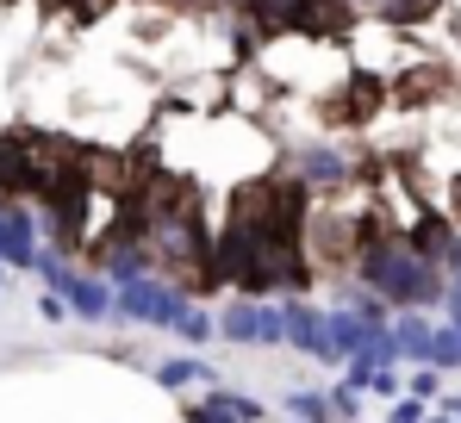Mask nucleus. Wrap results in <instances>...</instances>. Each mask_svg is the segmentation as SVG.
<instances>
[{"mask_svg":"<svg viewBox=\"0 0 461 423\" xmlns=\"http://www.w3.org/2000/svg\"><path fill=\"white\" fill-rule=\"evenodd\" d=\"M150 380L162 386V392H187V386H219V367L206 361V355H168V361H156L150 367Z\"/></svg>","mask_w":461,"mask_h":423,"instance_id":"obj_6","label":"nucleus"},{"mask_svg":"<svg viewBox=\"0 0 461 423\" xmlns=\"http://www.w3.org/2000/svg\"><path fill=\"white\" fill-rule=\"evenodd\" d=\"M181 423H268V405L230 386H206L194 405H181Z\"/></svg>","mask_w":461,"mask_h":423,"instance_id":"obj_5","label":"nucleus"},{"mask_svg":"<svg viewBox=\"0 0 461 423\" xmlns=\"http://www.w3.org/2000/svg\"><path fill=\"white\" fill-rule=\"evenodd\" d=\"M175 337H181V343H194V349H206V343L219 337V318H212L206 305H187V318L175 324Z\"/></svg>","mask_w":461,"mask_h":423,"instance_id":"obj_9","label":"nucleus"},{"mask_svg":"<svg viewBox=\"0 0 461 423\" xmlns=\"http://www.w3.org/2000/svg\"><path fill=\"white\" fill-rule=\"evenodd\" d=\"M456 100H461V75H456Z\"/></svg>","mask_w":461,"mask_h":423,"instance_id":"obj_17","label":"nucleus"},{"mask_svg":"<svg viewBox=\"0 0 461 423\" xmlns=\"http://www.w3.org/2000/svg\"><path fill=\"white\" fill-rule=\"evenodd\" d=\"M187 305H194V292H181L168 274H144V281L119 286V318L138 330H175L187 318Z\"/></svg>","mask_w":461,"mask_h":423,"instance_id":"obj_2","label":"nucleus"},{"mask_svg":"<svg viewBox=\"0 0 461 423\" xmlns=\"http://www.w3.org/2000/svg\"><path fill=\"white\" fill-rule=\"evenodd\" d=\"M219 337L225 343H243V349H287V305L281 299H249L237 292L225 311H219Z\"/></svg>","mask_w":461,"mask_h":423,"instance_id":"obj_3","label":"nucleus"},{"mask_svg":"<svg viewBox=\"0 0 461 423\" xmlns=\"http://www.w3.org/2000/svg\"><path fill=\"white\" fill-rule=\"evenodd\" d=\"M443 200H449V218H456V224H461V168H456V175H449V187H443Z\"/></svg>","mask_w":461,"mask_h":423,"instance_id":"obj_15","label":"nucleus"},{"mask_svg":"<svg viewBox=\"0 0 461 423\" xmlns=\"http://www.w3.org/2000/svg\"><path fill=\"white\" fill-rule=\"evenodd\" d=\"M362 399H368L362 386L337 380V386H330V418H337V423H362Z\"/></svg>","mask_w":461,"mask_h":423,"instance_id":"obj_10","label":"nucleus"},{"mask_svg":"<svg viewBox=\"0 0 461 423\" xmlns=\"http://www.w3.org/2000/svg\"><path fill=\"white\" fill-rule=\"evenodd\" d=\"M386 423H430V411H424V399H393V411H386Z\"/></svg>","mask_w":461,"mask_h":423,"instance_id":"obj_13","label":"nucleus"},{"mask_svg":"<svg viewBox=\"0 0 461 423\" xmlns=\"http://www.w3.org/2000/svg\"><path fill=\"white\" fill-rule=\"evenodd\" d=\"M405 392L424 399V405H437V399H443V367H411V374H405Z\"/></svg>","mask_w":461,"mask_h":423,"instance_id":"obj_12","label":"nucleus"},{"mask_svg":"<svg viewBox=\"0 0 461 423\" xmlns=\"http://www.w3.org/2000/svg\"><path fill=\"white\" fill-rule=\"evenodd\" d=\"M437 405H443V418H456V423H461V392H443Z\"/></svg>","mask_w":461,"mask_h":423,"instance_id":"obj_16","label":"nucleus"},{"mask_svg":"<svg viewBox=\"0 0 461 423\" xmlns=\"http://www.w3.org/2000/svg\"><path fill=\"white\" fill-rule=\"evenodd\" d=\"M287 423H306V418H287Z\"/></svg>","mask_w":461,"mask_h":423,"instance_id":"obj_18","label":"nucleus"},{"mask_svg":"<svg viewBox=\"0 0 461 423\" xmlns=\"http://www.w3.org/2000/svg\"><path fill=\"white\" fill-rule=\"evenodd\" d=\"M281 305H287V349L312 355L318 367H343V361H337V343H330V311L312 305L306 292H294V299H281Z\"/></svg>","mask_w":461,"mask_h":423,"instance_id":"obj_4","label":"nucleus"},{"mask_svg":"<svg viewBox=\"0 0 461 423\" xmlns=\"http://www.w3.org/2000/svg\"><path fill=\"white\" fill-rule=\"evenodd\" d=\"M368 392H381V399H405V380H399V367H381Z\"/></svg>","mask_w":461,"mask_h":423,"instance_id":"obj_14","label":"nucleus"},{"mask_svg":"<svg viewBox=\"0 0 461 423\" xmlns=\"http://www.w3.org/2000/svg\"><path fill=\"white\" fill-rule=\"evenodd\" d=\"M349 274L362 286H375L381 299H393L399 311L443 305V292H449V268L424 262V256L405 243V230L381 224V212H375V224L362 230V249H356V268H349Z\"/></svg>","mask_w":461,"mask_h":423,"instance_id":"obj_1","label":"nucleus"},{"mask_svg":"<svg viewBox=\"0 0 461 423\" xmlns=\"http://www.w3.org/2000/svg\"><path fill=\"white\" fill-rule=\"evenodd\" d=\"M449 423H456V418H449Z\"/></svg>","mask_w":461,"mask_h":423,"instance_id":"obj_20","label":"nucleus"},{"mask_svg":"<svg viewBox=\"0 0 461 423\" xmlns=\"http://www.w3.org/2000/svg\"><path fill=\"white\" fill-rule=\"evenodd\" d=\"M430 367H461V324H437V343H430Z\"/></svg>","mask_w":461,"mask_h":423,"instance_id":"obj_11","label":"nucleus"},{"mask_svg":"<svg viewBox=\"0 0 461 423\" xmlns=\"http://www.w3.org/2000/svg\"><path fill=\"white\" fill-rule=\"evenodd\" d=\"M362 13H368V0H362Z\"/></svg>","mask_w":461,"mask_h":423,"instance_id":"obj_19","label":"nucleus"},{"mask_svg":"<svg viewBox=\"0 0 461 423\" xmlns=\"http://www.w3.org/2000/svg\"><path fill=\"white\" fill-rule=\"evenodd\" d=\"M281 418H306V423H337L330 418V392H312V386H294L281 399Z\"/></svg>","mask_w":461,"mask_h":423,"instance_id":"obj_8","label":"nucleus"},{"mask_svg":"<svg viewBox=\"0 0 461 423\" xmlns=\"http://www.w3.org/2000/svg\"><path fill=\"white\" fill-rule=\"evenodd\" d=\"M393 337H399V355H405V367H430L437 324H430L424 311H399V318H393Z\"/></svg>","mask_w":461,"mask_h":423,"instance_id":"obj_7","label":"nucleus"}]
</instances>
